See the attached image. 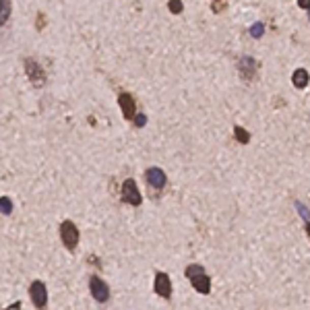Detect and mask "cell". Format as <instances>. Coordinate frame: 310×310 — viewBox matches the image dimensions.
Segmentation results:
<instances>
[{
    "instance_id": "7a4b0ae2",
    "label": "cell",
    "mask_w": 310,
    "mask_h": 310,
    "mask_svg": "<svg viewBox=\"0 0 310 310\" xmlns=\"http://www.w3.org/2000/svg\"><path fill=\"white\" fill-rule=\"evenodd\" d=\"M122 201L124 203H129V205H135V207H139L141 205V193H139V189H137V182L133 180V178H129V180H124V184H122Z\"/></svg>"
},
{
    "instance_id": "ac0fdd59",
    "label": "cell",
    "mask_w": 310,
    "mask_h": 310,
    "mask_svg": "<svg viewBox=\"0 0 310 310\" xmlns=\"http://www.w3.org/2000/svg\"><path fill=\"white\" fill-rule=\"evenodd\" d=\"M135 124H137V127H145V122H147V116L145 114H135Z\"/></svg>"
},
{
    "instance_id": "2e32d148",
    "label": "cell",
    "mask_w": 310,
    "mask_h": 310,
    "mask_svg": "<svg viewBox=\"0 0 310 310\" xmlns=\"http://www.w3.org/2000/svg\"><path fill=\"white\" fill-rule=\"evenodd\" d=\"M263 34H265V23L259 21V23H255V25L251 27V36H253V38H261Z\"/></svg>"
},
{
    "instance_id": "6da1fadb",
    "label": "cell",
    "mask_w": 310,
    "mask_h": 310,
    "mask_svg": "<svg viewBox=\"0 0 310 310\" xmlns=\"http://www.w3.org/2000/svg\"><path fill=\"white\" fill-rule=\"evenodd\" d=\"M60 238H62V244H65L69 251H75L77 244H79V230L73 222H62L60 224Z\"/></svg>"
},
{
    "instance_id": "5bb4252c",
    "label": "cell",
    "mask_w": 310,
    "mask_h": 310,
    "mask_svg": "<svg viewBox=\"0 0 310 310\" xmlns=\"http://www.w3.org/2000/svg\"><path fill=\"white\" fill-rule=\"evenodd\" d=\"M9 15H11V3H5V0H0V25L7 23Z\"/></svg>"
},
{
    "instance_id": "44dd1931",
    "label": "cell",
    "mask_w": 310,
    "mask_h": 310,
    "mask_svg": "<svg viewBox=\"0 0 310 310\" xmlns=\"http://www.w3.org/2000/svg\"><path fill=\"white\" fill-rule=\"evenodd\" d=\"M298 7H300V9H306V11H310V0H300V3H298Z\"/></svg>"
},
{
    "instance_id": "8fae6325",
    "label": "cell",
    "mask_w": 310,
    "mask_h": 310,
    "mask_svg": "<svg viewBox=\"0 0 310 310\" xmlns=\"http://www.w3.org/2000/svg\"><path fill=\"white\" fill-rule=\"evenodd\" d=\"M308 81H310V75H308L306 69H298V71H294V75H292V83H294V87L304 89V87L308 85Z\"/></svg>"
},
{
    "instance_id": "e0dca14e",
    "label": "cell",
    "mask_w": 310,
    "mask_h": 310,
    "mask_svg": "<svg viewBox=\"0 0 310 310\" xmlns=\"http://www.w3.org/2000/svg\"><path fill=\"white\" fill-rule=\"evenodd\" d=\"M296 209L300 211V215H302V220H304V222L308 224V222H310V211H308V209H306V207H304V205H302L300 201H296Z\"/></svg>"
},
{
    "instance_id": "5b68a950",
    "label": "cell",
    "mask_w": 310,
    "mask_h": 310,
    "mask_svg": "<svg viewBox=\"0 0 310 310\" xmlns=\"http://www.w3.org/2000/svg\"><path fill=\"white\" fill-rule=\"evenodd\" d=\"M29 296H31V300H34V304H36L40 310H44V306H46V302H48L46 284H44V282H34V284H31V288H29Z\"/></svg>"
},
{
    "instance_id": "603a6c76",
    "label": "cell",
    "mask_w": 310,
    "mask_h": 310,
    "mask_svg": "<svg viewBox=\"0 0 310 310\" xmlns=\"http://www.w3.org/2000/svg\"><path fill=\"white\" fill-rule=\"evenodd\" d=\"M306 232H308V236H310V222L306 224Z\"/></svg>"
},
{
    "instance_id": "277c9868",
    "label": "cell",
    "mask_w": 310,
    "mask_h": 310,
    "mask_svg": "<svg viewBox=\"0 0 310 310\" xmlns=\"http://www.w3.org/2000/svg\"><path fill=\"white\" fill-rule=\"evenodd\" d=\"M89 288H91V296L96 298L98 302H108V298H110V288H108V284L104 282V279H100L98 275H93L91 282H89Z\"/></svg>"
},
{
    "instance_id": "9c48e42d",
    "label": "cell",
    "mask_w": 310,
    "mask_h": 310,
    "mask_svg": "<svg viewBox=\"0 0 310 310\" xmlns=\"http://www.w3.org/2000/svg\"><path fill=\"white\" fill-rule=\"evenodd\" d=\"M118 104L122 108L124 118H127V120H133L135 118V100H133V96H129V93H120Z\"/></svg>"
},
{
    "instance_id": "cb8c5ba5",
    "label": "cell",
    "mask_w": 310,
    "mask_h": 310,
    "mask_svg": "<svg viewBox=\"0 0 310 310\" xmlns=\"http://www.w3.org/2000/svg\"><path fill=\"white\" fill-rule=\"evenodd\" d=\"M308 17H310V11H308Z\"/></svg>"
},
{
    "instance_id": "3957f363",
    "label": "cell",
    "mask_w": 310,
    "mask_h": 310,
    "mask_svg": "<svg viewBox=\"0 0 310 310\" xmlns=\"http://www.w3.org/2000/svg\"><path fill=\"white\" fill-rule=\"evenodd\" d=\"M25 69H27L29 81L34 83V85H38V87L46 85V73H44V69L38 65L34 58H27V60H25Z\"/></svg>"
},
{
    "instance_id": "7c38bea8",
    "label": "cell",
    "mask_w": 310,
    "mask_h": 310,
    "mask_svg": "<svg viewBox=\"0 0 310 310\" xmlns=\"http://www.w3.org/2000/svg\"><path fill=\"white\" fill-rule=\"evenodd\" d=\"M234 137H236V141L242 143V145H248V143H251V135H248V131L242 129V127H234Z\"/></svg>"
},
{
    "instance_id": "4fadbf2b",
    "label": "cell",
    "mask_w": 310,
    "mask_h": 310,
    "mask_svg": "<svg viewBox=\"0 0 310 310\" xmlns=\"http://www.w3.org/2000/svg\"><path fill=\"white\" fill-rule=\"evenodd\" d=\"M199 275H205V267H201V265H189L186 267V277L189 279H195Z\"/></svg>"
},
{
    "instance_id": "ffe728a7",
    "label": "cell",
    "mask_w": 310,
    "mask_h": 310,
    "mask_svg": "<svg viewBox=\"0 0 310 310\" xmlns=\"http://www.w3.org/2000/svg\"><path fill=\"white\" fill-rule=\"evenodd\" d=\"M170 11L172 13H182V3H170Z\"/></svg>"
},
{
    "instance_id": "7402d4cb",
    "label": "cell",
    "mask_w": 310,
    "mask_h": 310,
    "mask_svg": "<svg viewBox=\"0 0 310 310\" xmlns=\"http://www.w3.org/2000/svg\"><path fill=\"white\" fill-rule=\"evenodd\" d=\"M7 310H21V302H15V304H11Z\"/></svg>"
},
{
    "instance_id": "30bf717a",
    "label": "cell",
    "mask_w": 310,
    "mask_h": 310,
    "mask_svg": "<svg viewBox=\"0 0 310 310\" xmlns=\"http://www.w3.org/2000/svg\"><path fill=\"white\" fill-rule=\"evenodd\" d=\"M191 282H193V288L199 294H209L211 292V279H209V275H199V277L191 279Z\"/></svg>"
},
{
    "instance_id": "8992f818",
    "label": "cell",
    "mask_w": 310,
    "mask_h": 310,
    "mask_svg": "<svg viewBox=\"0 0 310 310\" xmlns=\"http://www.w3.org/2000/svg\"><path fill=\"white\" fill-rule=\"evenodd\" d=\"M238 71H240V77L244 81L255 79V75H257V60L251 58V56H242L240 62H238Z\"/></svg>"
},
{
    "instance_id": "ba28073f",
    "label": "cell",
    "mask_w": 310,
    "mask_h": 310,
    "mask_svg": "<svg viewBox=\"0 0 310 310\" xmlns=\"http://www.w3.org/2000/svg\"><path fill=\"white\" fill-rule=\"evenodd\" d=\"M145 178H147V182L153 186V189H164V186H166V174L160 168H149Z\"/></svg>"
},
{
    "instance_id": "d6986e66",
    "label": "cell",
    "mask_w": 310,
    "mask_h": 310,
    "mask_svg": "<svg viewBox=\"0 0 310 310\" xmlns=\"http://www.w3.org/2000/svg\"><path fill=\"white\" fill-rule=\"evenodd\" d=\"M226 7H228L226 3H213V5H211V11H213V13H222V11H226Z\"/></svg>"
},
{
    "instance_id": "52a82bcc",
    "label": "cell",
    "mask_w": 310,
    "mask_h": 310,
    "mask_svg": "<svg viewBox=\"0 0 310 310\" xmlns=\"http://www.w3.org/2000/svg\"><path fill=\"white\" fill-rule=\"evenodd\" d=\"M155 294L162 296V298H170L172 296V284H170V277L164 271L155 273Z\"/></svg>"
},
{
    "instance_id": "9a60e30c",
    "label": "cell",
    "mask_w": 310,
    "mask_h": 310,
    "mask_svg": "<svg viewBox=\"0 0 310 310\" xmlns=\"http://www.w3.org/2000/svg\"><path fill=\"white\" fill-rule=\"evenodd\" d=\"M0 213H5V215H11L13 213V201L9 197L0 199Z\"/></svg>"
}]
</instances>
